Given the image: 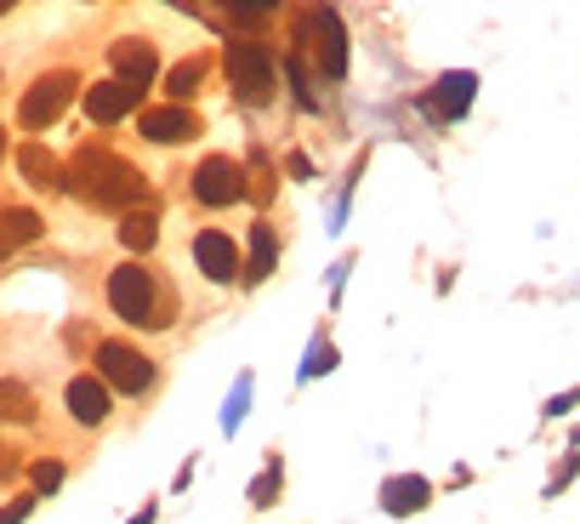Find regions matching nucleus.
<instances>
[{
  "instance_id": "14",
  "label": "nucleus",
  "mask_w": 580,
  "mask_h": 524,
  "mask_svg": "<svg viewBox=\"0 0 580 524\" xmlns=\"http://www.w3.org/2000/svg\"><path fill=\"white\" fill-rule=\"evenodd\" d=\"M427 502H433V485L416 479V473H410V479H387L382 485V508L387 513H421Z\"/></svg>"
},
{
  "instance_id": "17",
  "label": "nucleus",
  "mask_w": 580,
  "mask_h": 524,
  "mask_svg": "<svg viewBox=\"0 0 580 524\" xmlns=\"http://www.w3.org/2000/svg\"><path fill=\"white\" fill-rule=\"evenodd\" d=\"M472 74H444L439 81V97H433V114L439 120H449V114H467V103H472Z\"/></svg>"
},
{
  "instance_id": "12",
  "label": "nucleus",
  "mask_w": 580,
  "mask_h": 524,
  "mask_svg": "<svg viewBox=\"0 0 580 524\" xmlns=\"http://www.w3.org/2000/svg\"><path fill=\"white\" fill-rule=\"evenodd\" d=\"M69 416L74 422H103L109 416V388H103V377H74L69 382Z\"/></svg>"
},
{
  "instance_id": "20",
  "label": "nucleus",
  "mask_w": 580,
  "mask_h": 524,
  "mask_svg": "<svg viewBox=\"0 0 580 524\" xmlns=\"http://www.w3.org/2000/svg\"><path fill=\"white\" fill-rule=\"evenodd\" d=\"M0 416H12V422H35V399H29V388L0 382Z\"/></svg>"
},
{
  "instance_id": "26",
  "label": "nucleus",
  "mask_w": 580,
  "mask_h": 524,
  "mask_svg": "<svg viewBox=\"0 0 580 524\" xmlns=\"http://www.w3.org/2000/svg\"><path fill=\"white\" fill-rule=\"evenodd\" d=\"M7 473H17V456L7 451V444H0V479H7Z\"/></svg>"
},
{
  "instance_id": "21",
  "label": "nucleus",
  "mask_w": 580,
  "mask_h": 524,
  "mask_svg": "<svg viewBox=\"0 0 580 524\" xmlns=\"http://www.w3.org/2000/svg\"><path fill=\"white\" fill-rule=\"evenodd\" d=\"M285 69H291V86H296V103H308V109H313V103H319V97H313V86H308V69H301V58H291Z\"/></svg>"
},
{
  "instance_id": "24",
  "label": "nucleus",
  "mask_w": 580,
  "mask_h": 524,
  "mask_svg": "<svg viewBox=\"0 0 580 524\" xmlns=\"http://www.w3.org/2000/svg\"><path fill=\"white\" fill-rule=\"evenodd\" d=\"M29 508H35V502H29V496H17V502H12V508H0V524H23V519H29Z\"/></svg>"
},
{
  "instance_id": "16",
  "label": "nucleus",
  "mask_w": 580,
  "mask_h": 524,
  "mask_svg": "<svg viewBox=\"0 0 580 524\" xmlns=\"http://www.w3.org/2000/svg\"><path fill=\"white\" fill-rule=\"evenodd\" d=\"M273 263H280V245H273V229L268 222H257V229H250V263L239 268L250 285H262L268 273H273Z\"/></svg>"
},
{
  "instance_id": "1",
  "label": "nucleus",
  "mask_w": 580,
  "mask_h": 524,
  "mask_svg": "<svg viewBox=\"0 0 580 524\" xmlns=\"http://www.w3.org/2000/svg\"><path fill=\"white\" fill-rule=\"evenodd\" d=\"M63 188H74L86 206H103V211H125V206H137V199L148 194L143 171L125 166L120 155H109V148H81L74 166L63 171Z\"/></svg>"
},
{
  "instance_id": "6",
  "label": "nucleus",
  "mask_w": 580,
  "mask_h": 524,
  "mask_svg": "<svg viewBox=\"0 0 580 524\" xmlns=\"http://www.w3.org/2000/svg\"><path fill=\"white\" fill-rule=\"evenodd\" d=\"M250 183H245V166L229 160V155H211L194 166V199L199 206H234V199H245Z\"/></svg>"
},
{
  "instance_id": "25",
  "label": "nucleus",
  "mask_w": 580,
  "mask_h": 524,
  "mask_svg": "<svg viewBox=\"0 0 580 524\" xmlns=\"http://www.w3.org/2000/svg\"><path fill=\"white\" fill-rule=\"evenodd\" d=\"M285 171H291V178H313V166H308V155H291V160H285Z\"/></svg>"
},
{
  "instance_id": "18",
  "label": "nucleus",
  "mask_w": 580,
  "mask_h": 524,
  "mask_svg": "<svg viewBox=\"0 0 580 524\" xmlns=\"http://www.w3.org/2000/svg\"><path fill=\"white\" fill-rule=\"evenodd\" d=\"M199 81H206V58H183L171 74H165V92H171V103H183V97L199 92Z\"/></svg>"
},
{
  "instance_id": "27",
  "label": "nucleus",
  "mask_w": 580,
  "mask_h": 524,
  "mask_svg": "<svg viewBox=\"0 0 580 524\" xmlns=\"http://www.w3.org/2000/svg\"><path fill=\"white\" fill-rule=\"evenodd\" d=\"M0 143H7V137H0Z\"/></svg>"
},
{
  "instance_id": "4",
  "label": "nucleus",
  "mask_w": 580,
  "mask_h": 524,
  "mask_svg": "<svg viewBox=\"0 0 580 524\" xmlns=\"http://www.w3.org/2000/svg\"><path fill=\"white\" fill-rule=\"evenodd\" d=\"M301 40H308V52L319 58V74L324 81H342L347 74V35H342V17L331 7H313V12H301Z\"/></svg>"
},
{
  "instance_id": "5",
  "label": "nucleus",
  "mask_w": 580,
  "mask_h": 524,
  "mask_svg": "<svg viewBox=\"0 0 580 524\" xmlns=\"http://www.w3.org/2000/svg\"><path fill=\"white\" fill-rule=\"evenodd\" d=\"M74 86H81V81H74L69 69H52V74H40V81L29 86V97H23L17 120H23V126H29V132H46V126H52V120H58V114L69 109Z\"/></svg>"
},
{
  "instance_id": "10",
  "label": "nucleus",
  "mask_w": 580,
  "mask_h": 524,
  "mask_svg": "<svg viewBox=\"0 0 580 524\" xmlns=\"http://www.w3.org/2000/svg\"><path fill=\"white\" fill-rule=\"evenodd\" d=\"M137 86H125V81H103V86H86V114L97 120V126H114V120H125L137 109Z\"/></svg>"
},
{
  "instance_id": "15",
  "label": "nucleus",
  "mask_w": 580,
  "mask_h": 524,
  "mask_svg": "<svg viewBox=\"0 0 580 524\" xmlns=\"http://www.w3.org/2000/svg\"><path fill=\"white\" fill-rule=\"evenodd\" d=\"M17 171H23L35 188H63V166L46 155L40 143H23V148H17Z\"/></svg>"
},
{
  "instance_id": "13",
  "label": "nucleus",
  "mask_w": 580,
  "mask_h": 524,
  "mask_svg": "<svg viewBox=\"0 0 580 524\" xmlns=\"http://www.w3.org/2000/svg\"><path fill=\"white\" fill-rule=\"evenodd\" d=\"M40 229H46V222H40L35 211H23V206H7V211H0V257L23 252V245H35V240H40Z\"/></svg>"
},
{
  "instance_id": "3",
  "label": "nucleus",
  "mask_w": 580,
  "mask_h": 524,
  "mask_svg": "<svg viewBox=\"0 0 580 524\" xmlns=\"http://www.w3.org/2000/svg\"><path fill=\"white\" fill-rule=\"evenodd\" d=\"M109 308L125 319V326H165V291L155 285V273L143 263H125L109 273Z\"/></svg>"
},
{
  "instance_id": "8",
  "label": "nucleus",
  "mask_w": 580,
  "mask_h": 524,
  "mask_svg": "<svg viewBox=\"0 0 580 524\" xmlns=\"http://www.w3.org/2000/svg\"><path fill=\"white\" fill-rule=\"evenodd\" d=\"M194 263H199V273H206L211 285H229V280H239V245L222 234V229H206L194 240Z\"/></svg>"
},
{
  "instance_id": "22",
  "label": "nucleus",
  "mask_w": 580,
  "mask_h": 524,
  "mask_svg": "<svg viewBox=\"0 0 580 524\" xmlns=\"http://www.w3.org/2000/svg\"><path fill=\"white\" fill-rule=\"evenodd\" d=\"M273 496H280V467H273V473H262V479H257V490H250V502H257V508H268Z\"/></svg>"
},
{
  "instance_id": "7",
  "label": "nucleus",
  "mask_w": 580,
  "mask_h": 524,
  "mask_svg": "<svg viewBox=\"0 0 580 524\" xmlns=\"http://www.w3.org/2000/svg\"><path fill=\"white\" fill-rule=\"evenodd\" d=\"M97 377H103V388L143 393L148 382H155V365H148L132 342H103V348H97Z\"/></svg>"
},
{
  "instance_id": "11",
  "label": "nucleus",
  "mask_w": 580,
  "mask_h": 524,
  "mask_svg": "<svg viewBox=\"0 0 580 524\" xmlns=\"http://www.w3.org/2000/svg\"><path fill=\"white\" fill-rule=\"evenodd\" d=\"M109 63H114V81L137 86V92L155 81V46H148V40H114L109 46Z\"/></svg>"
},
{
  "instance_id": "19",
  "label": "nucleus",
  "mask_w": 580,
  "mask_h": 524,
  "mask_svg": "<svg viewBox=\"0 0 580 524\" xmlns=\"http://www.w3.org/2000/svg\"><path fill=\"white\" fill-rule=\"evenodd\" d=\"M120 240H125V252H148V245L160 240V222L148 217V211H125V222H120Z\"/></svg>"
},
{
  "instance_id": "23",
  "label": "nucleus",
  "mask_w": 580,
  "mask_h": 524,
  "mask_svg": "<svg viewBox=\"0 0 580 524\" xmlns=\"http://www.w3.org/2000/svg\"><path fill=\"white\" fill-rule=\"evenodd\" d=\"M35 485L40 490H58L63 485V462H35Z\"/></svg>"
},
{
  "instance_id": "2",
  "label": "nucleus",
  "mask_w": 580,
  "mask_h": 524,
  "mask_svg": "<svg viewBox=\"0 0 580 524\" xmlns=\"http://www.w3.org/2000/svg\"><path fill=\"white\" fill-rule=\"evenodd\" d=\"M222 69H229V86L239 103L262 109L273 103V92H280V63L262 40H229V52H222Z\"/></svg>"
},
{
  "instance_id": "9",
  "label": "nucleus",
  "mask_w": 580,
  "mask_h": 524,
  "mask_svg": "<svg viewBox=\"0 0 580 524\" xmlns=\"http://www.w3.org/2000/svg\"><path fill=\"white\" fill-rule=\"evenodd\" d=\"M137 132L148 143H188V137H199V114L183 109V103H165V109H148L137 120Z\"/></svg>"
}]
</instances>
